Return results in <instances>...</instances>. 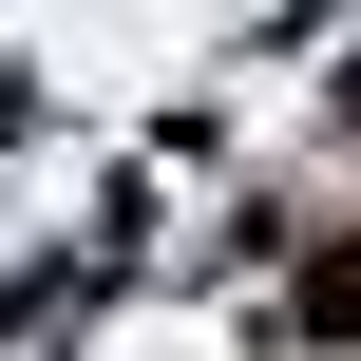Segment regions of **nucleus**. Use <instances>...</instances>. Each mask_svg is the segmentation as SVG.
Wrapping results in <instances>:
<instances>
[{
    "label": "nucleus",
    "instance_id": "obj_1",
    "mask_svg": "<svg viewBox=\"0 0 361 361\" xmlns=\"http://www.w3.org/2000/svg\"><path fill=\"white\" fill-rule=\"evenodd\" d=\"M305 324H324V343H361V247H324V267H305Z\"/></svg>",
    "mask_w": 361,
    "mask_h": 361
}]
</instances>
